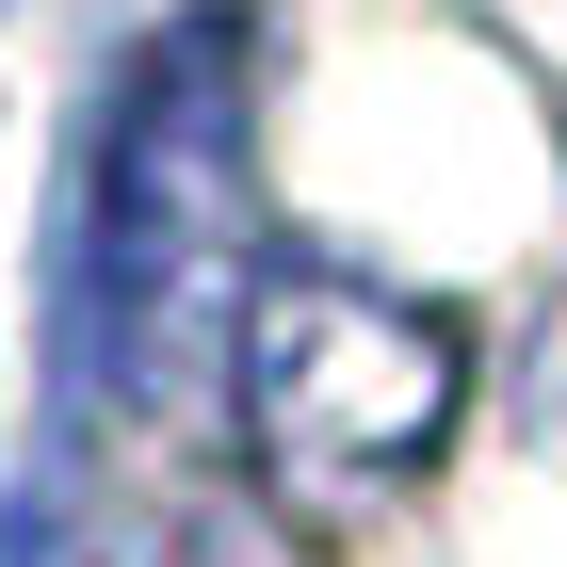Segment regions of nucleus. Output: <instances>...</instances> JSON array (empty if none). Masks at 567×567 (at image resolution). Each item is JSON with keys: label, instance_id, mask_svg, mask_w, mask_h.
I'll return each mask as SVG.
<instances>
[{"label": "nucleus", "instance_id": "obj_2", "mask_svg": "<svg viewBox=\"0 0 567 567\" xmlns=\"http://www.w3.org/2000/svg\"><path fill=\"white\" fill-rule=\"evenodd\" d=\"M454 390H471V341L437 308L373 292V276H260L244 292V422H260L276 471H341L390 486L454 437Z\"/></svg>", "mask_w": 567, "mask_h": 567}, {"label": "nucleus", "instance_id": "obj_1", "mask_svg": "<svg viewBox=\"0 0 567 567\" xmlns=\"http://www.w3.org/2000/svg\"><path fill=\"white\" fill-rule=\"evenodd\" d=\"M227 260H244V33L178 17L131 65L82 195V357L114 405H178L195 341L227 324Z\"/></svg>", "mask_w": 567, "mask_h": 567}]
</instances>
